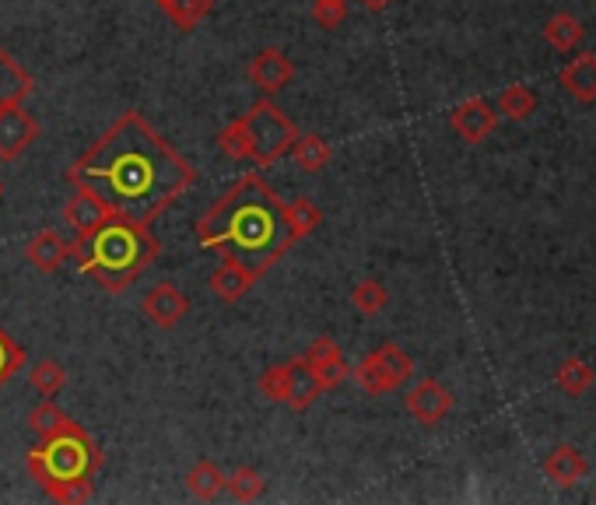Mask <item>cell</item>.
I'll list each match as a JSON object with an SVG mask.
<instances>
[{
	"label": "cell",
	"instance_id": "obj_1",
	"mask_svg": "<svg viewBox=\"0 0 596 505\" xmlns=\"http://www.w3.org/2000/svg\"><path fill=\"white\" fill-rule=\"evenodd\" d=\"M67 183L91 193L112 218L151 225L197 183V172L141 112L130 109L71 162Z\"/></svg>",
	"mask_w": 596,
	"mask_h": 505
},
{
	"label": "cell",
	"instance_id": "obj_2",
	"mask_svg": "<svg viewBox=\"0 0 596 505\" xmlns=\"http://www.w3.org/2000/svg\"><path fill=\"white\" fill-rule=\"evenodd\" d=\"M281 207V197L260 172H246L232 190L210 204L204 218H197V243L218 257L246 264L263 278L295 243L288 236Z\"/></svg>",
	"mask_w": 596,
	"mask_h": 505
},
{
	"label": "cell",
	"instance_id": "obj_3",
	"mask_svg": "<svg viewBox=\"0 0 596 505\" xmlns=\"http://www.w3.org/2000/svg\"><path fill=\"white\" fill-rule=\"evenodd\" d=\"M159 239L151 236L148 225H133L123 218H106L99 228L78 232L71 239V260L78 264L85 278H91L109 296L127 291L144 270L159 260Z\"/></svg>",
	"mask_w": 596,
	"mask_h": 505
},
{
	"label": "cell",
	"instance_id": "obj_4",
	"mask_svg": "<svg viewBox=\"0 0 596 505\" xmlns=\"http://www.w3.org/2000/svg\"><path fill=\"white\" fill-rule=\"evenodd\" d=\"M102 463H106L102 450L91 442V436L78 421H71L67 429L46 436L40 445H32L25 453V468L32 481H40V488L46 495L71 481H95Z\"/></svg>",
	"mask_w": 596,
	"mask_h": 505
},
{
	"label": "cell",
	"instance_id": "obj_5",
	"mask_svg": "<svg viewBox=\"0 0 596 505\" xmlns=\"http://www.w3.org/2000/svg\"><path fill=\"white\" fill-rule=\"evenodd\" d=\"M239 120H242V130L249 138V162H257V165L281 162L284 154L292 151L295 138H299L295 123L288 120V116L271 99L249 106V112L239 116Z\"/></svg>",
	"mask_w": 596,
	"mask_h": 505
},
{
	"label": "cell",
	"instance_id": "obj_6",
	"mask_svg": "<svg viewBox=\"0 0 596 505\" xmlns=\"http://www.w3.org/2000/svg\"><path fill=\"white\" fill-rule=\"evenodd\" d=\"M260 394L274 404L292 407V411H310L323 397V386L305 358H288L281 365H271L260 376Z\"/></svg>",
	"mask_w": 596,
	"mask_h": 505
},
{
	"label": "cell",
	"instance_id": "obj_7",
	"mask_svg": "<svg viewBox=\"0 0 596 505\" xmlns=\"http://www.w3.org/2000/svg\"><path fill=\"white\" fill-rule=\"evenodd\" d=\"M411 376H414V358L403 352L400 344H379L376 352L365 355L355 368V379L369 397L393 394Z\"/></svg>",
	"mask_w": 596,
	"mask_h": 505
},
{
	"label": "cell",
	"instance_id": "obj_8",
	"mask_svg": "<svg viewBox=\"0 0 596 505\" xmlns=\"http://www.w3.org/2000/svg\"><path fill=\"white\" fill-rule=\"evenodd\" d=\"M403 407H408V415L418 425L432 429V425L446 421V415L453 411V394L438 379H418L408 390V397H403Z\"/></svg>",
	"mask_w": 596,
	"mask_h": 505
},
{
	"label": "cell",
	"instance_id": "obj_9",
	"mask_svg": "<svg viewBox=\"0 0 596 505\" xmlns=\"http://www.w3.org/2000/svg\"><path fill=\"white\" fill-rule=\"evenodd\" d=\"M35 138H40V123L22 103L0 106V159H18L25 148H32Z\"/></svg>",
	"mask_w": 596,
	"mask_h": 505
},
{
	"label": "cell",
	"instance_id": "obj_10",
	"mask_svg": "<svg viewBox=\"0 0 596 505\" xmlns=\"http://www.w3.org/2000/svg\"><path fill=\"white\" fill-rule=\"evenodd\" d=\"M449 127L459 141H467V144H480V141H488L495 127H498V112L485 103V99H467V103H459L453 112H449Z\"/></svg>",
	"mask_w": 596,
	"mask_h": 505
},
{
	"label": "cell",
	"instance_id": "obj_11",
	"mask_svg": "<svg viewBox=\"0 0 596 505\" xmlns=\"http://www.w3.org/2000/svg\"><path fill=\"white\" fill-rule=\"evenodd\" d=\"M295 77V64L288 61V53L278 46H263L253 61H249V82H253L263 95L281 92Z\"/></svg>",
	"mask_w": 596,
	"mask_h": 505
},
{
	"label": "cell",
	"instance_id": "obj_12",
	"mask_svg": "<svg viewBox=\"0 0 596 505\" xmlns=\"http://www.w3.org/2000/svg\"><path fill=\"white\" fill-rule=\"evenodd\" d=\"M141 309H144V316L155 323V326H162V330H172V326H180L183 320H186V313H189V299L183 296V291L176 288V284H155L144 296V302H141Z\"/></svg>",
	"mask_w": 596,
	"mask_h": 505
},
{
	"label": "cell",
	"instance_id": "obj_13",
	"mask_svg": "<svg viewBox=\"0 0 596 505\" xmlns=\"http://www.w3.org/2000/svg\"><path fill=\"white\" fill-rule=\"evenodd\" d=\"M305 362H310V368L316 373L319 386L323 390H334V386H340L344 379H348V358H344V352L334 344V337H316L310 347H305Z\"/></svg>",
	"mask_w": 596,
	"mask_h": 505
},
{
	"label": "cell",
	"instance_id": "obj_14",
	"mask_svg": "<svg viewBox=\"0 0 596 505\" xmlns=\"http://www.w3.org/2000/svg\"><path fill=\"white\" fill-rule=\"evenodd\" d=\"M544 474H548V481L557 484V488H575V484L589 474V460L583 456L579 445L562 442L544 456Z\"/></svg>",
	"mask_w": 596,
	"mask_h": 505
},
{
	"label": "cell",
	"instance_id": "obj_15",
	"mask_svg": "<svg viewBox=\"0 0 596 505\" xmlns=\"http://www.w3.org/2000/svg\"><path fill=\"white\" fill-rule=\"evenodd\" d=\"M257 281H260V275H253L246 264H239L232 257H221V264L215 267V275L207 278L210 291H215L221 302H239Z\"/></svg>",
	"mask_w": 596,
	"mask_h": 505
},
{
	"label": "cell",
	"instance_id": "obj_16",
	"mask_svg": "<svg viewBox=\"0 0 596 505\" xmlns=\"http://www.w3.org/2000/svg\"><path fill=\"white\" fill-rule=\"evenodd\" d=\"M67 257H71V243H64L61 232H53V228L35 232V236L25 243V260L35 270H43V275H56Z\"/></svg>",
	"mask_w": 596,
	"mask_h": 505
},
{
	"label": "cell",
	"instance_id": "obj_17",
	"mask_svg": "<svg viewBox=\"0 0 596 505\" xmlns=\"http://www.w3.org/2000/svg\"><path fill=\"white\" fill-rule=\"evenodd\" d=\"M557 82L568 92V99L593 106L596 103V53H579L575 61H568L557 74Z\"/></svg>",
	"mask_w": 596,
	"mask_h": 505
},
{
	"label": "cell",
	"instance_id": "obj_18",
	"mask_svg": "<svg viewBox=\"0 0 596 505\" xmlns=\"http://www.w3.org/2000/svg\"><path fill=\"white\" fill-rule=\"evenodd\" d=\"M186 492L194 495V498H201V502H215L225 488H228V474L218 468L215 460H201V463H194V468L186 471Z\"/></svg>",
	"mask_w": 596,
	"mask_h": 505
},
{
	"label": "cell",
	"instance_id": "obj_19",
	"mask_svg": "<svg viewBox=\"0 0 596 505\" xmlns=\"http://www.w3.org/2000/svg\"><path fill=\"white\" fill-rule=\"evenodd\" d=\"M281 211H284L288 236H292L295 243H299V239H305V236H313V232L323 225V211H319L310 197H295V201H288Z\"/></svg>",
	"mask_w": 596,
	"mask_h": 505
},
{
	"label": "cell",
	"instance_id": "obj_20",
	"mask_svg": "<svg viewBox=\"0 0 596 505\" xmlns=\"http://www.w3.org/2000/svg\"><path fill=\"white\" fill-rule=\"evenodd\" d=\"M109 218V211L91 197V193H74V201H67L64 207V222L74 228V232H91V228H99L102 222Z\"/></svg>",
	"mask_w": 596,
	"mask_h": 505
},
{
	"label": "cell",
	"instance_id": "obj_21",
	"mask_svg": "<svg viewBox=\"0 0 596 505\" xmlns=\"http://www.w3.org/2000/svg\"><path fill=\"white\" fill-rule=\"evenodd\" d=\"M583 22L579 18H572V14H554L548 18V25H544V39H548V46L557 50V53H572V50H579L583 43Z\"/></svg>",
	"mask_w": 596,
	"mask_h": 505
},
{
	"label": "cell",
	"instance_id": "obj_22",
	"mask_svg": "<svg viewBox=\"0 0 596 505\" xmlns=\"http://www.w3.org/2000/svg\"><path fill=\"white\" fill-rule=\"evenodd\" d=\"M292 159L302 172H323L330 165V144H326L319 133H299L292 144Z\"/></svg>",
	"mask_w": 596,
	"mask_h": 505
},
{
	"label": "cell",
	"instance_id": "obj_23",
	"mask_svg": "<svg viewBox=\"0 0 596 505\" xmlns=\"http://www.w3.org/2000/svg\"><path fill=\"white\" fill-rule=\"evenodd\" d=\"M162 11L169 14V22L180 32H194L204 18L215 11V0H165Z\"/></svg>",
	"mask_w": 596,
	"mask_h": 505
},
{
	"label": "cell",
	"instance_id": "obj_24",
	"mask_svg": "<svg viewBox=\"0 0 596 505\" xmlns=\"http://www.w3.org/2000/svg\"><path fill=\"white\" fill-rule=\"evenodd\" d=\"M593 379H596L593 365L583 358H568V362L557 365V373H554V383L562 386L568 397H586L593 390Z\"/></svg>",
	"mask_w": 596,
	"mask_h": 505
},
{
	"label": "cell",
	"instance_id": "obj_25",
	"mask_svg": "<svg viewBox=\"0 0 596 505\" xmlns=\"http://www.w3.org/2000/svg\"><path fill=\"white\" fill-rule=\"evenodd\" d=\"M498 112L509 116V120H516V123L530 120V116L537 112V92L527 88V85L502 88V95H498Z\"/></svg>",
	"mask_w": 596,
	"mask_h": 505
},
{
	"label": "cell",
	"instance_id": "obj_26",
	"mask_svg": "<svg viewBox=\"0 0 596 505\" xmlns=\"http://www.w3.org/2000/svg\"><path fill=\"white\" fill-rule=\"evenodd\" d=\"M387 302H390V291L382 288V281H376V278H365L351 288V305L361 316H379L382 309H387Z\"/></svg>",
	"mask_w": 596,
	"mask_h": 505
},
{
	"label": "cell",
	"instance_id": "obj_27",
	"mask_svg": "<svg viewBox=\"0 0 596 505\" xmlns=\"http://www.w3.org/2000/svg\"><path fill=\"white\" fill-rule=\"evenodd\" d=\"M32 386L40 390L43 397H56L67 386V368L56 362V358H43V362H35L32 365V373H29Z\"/></svg>",
	"mask_w": 596,
	"mask_h": 505
},
{
	"label": "cell",
	"instance_id": "obj_28",
	"mask_svg": "<svg viewBox=\"0 0 596 505\" xmlns=\"http://www.w3.org/2000/svg\"><path fill=\"white\" fill-rule=\"evenodd\" d=\"M228 495H232L236 502H257L263 492H267V477L257 471V468H239L228 474Z\"/></svg>",
	"mask_w": 596,
	"mask_h": 505
},
{
	"label": "cell",
	"instance_id": "obj_29",
	"mask_svg": "<svg viewBox=\"0 0 596 505\" xmlns=\"http://www.w3.org/2000/svg\"><path fill=\"white\" fill-rule=\"evenodd\" d=\"M74 418L71 415H64L61 407H56L53 400H43L40 407H32V415H29V429L40 436V439H46V436H53V432H61V429H67Z\"/></svg>",
	"mask_w": 596,
	"mask_h": 505
},
{
	"label": "cell",
	"instance_id": "obj_30",
	"mask_svg": "<svg viewBox=\"0 0 596 505\" xmlns=\"http://www.w3.org/2000/svg\"><path fill=\"white\" fill-rule=\"evenodd\" d=\"M22 368H25V347L18 344L11 334H4V326H0V386H4L8 379H14Z\"/></svg>",
	"mask_w": 596,
	"mask_h": 505
},
{
	"label": "cell",
	"instance_id": "obj_31",
	"mask_svg": "<svg viewBox=\"0 0 596 505\" xmlns=\"http://www.w3.org/2000/svg\"><path fill=\"white\" fill-rule=\"evenodd\" d=\"M218 148H221V154H228V159L249 162V138H246V130H242V120L228 123V127L218 133Z\"/></svg>",
	"mask_w": 596,
	"mask_h": 505
},
{
	"label": "cell",
	"instance_id": "obj_32",
	"mask_svg": "<svg viewBox=\"0 0 596 505\" xmlns=\"http://www.w3.org/2000/svg\"><path fill=\"white\" fill-rule=\"evenodd\" d=\"M310 11L323 29H337L348 18V0H313Z\"/></svg>",
	"mask_w": 596,
	"mask_h": 505
},
{
	"label": "cell",
	"instance_id": "obj_33",
	"mask_svg": "<svg viewBox=\"0 0 596 505\" xmlns=\"http://www.w3.org/2000/svg\"><path fill=\"white\" fill-rule=\"evenodd\" d=\"M53 502H64V505H78V502H88L91 498V481H71V484H61V488L50 492Z\"/></svg>",
	"mask_w": 596,
	"mask_h": 505
},
{
	"label": "cell",
	"instance_id": "obj_34",
	"mask_svg": "<svg viewBox=\"0 0 596 505\" xmlns=\"http://www.w3.org/2000/svg\"><path fill=\"white\" fill-rule=\"evenodd\" d=\"M361 4L369 8V11H382V8H387V4H393V0H361Z\"/></svg>",
	"mask_w": 596,
	"mask_h": 505
},
{
	"label": "cell",
	"instance_id": "obj_35",
	"mask_svg": "<svg viewBox=\"0 0 596 505\" xmlns=\"http://www.w3.org/2000/svg\"><path fill=\"white\" fill-rule=\"evenodd\" d=\"M159 4H165V0H159Z\"/></svg>",
	"mask_w": 596,
	"mask_h": 505
}]
</instances>
